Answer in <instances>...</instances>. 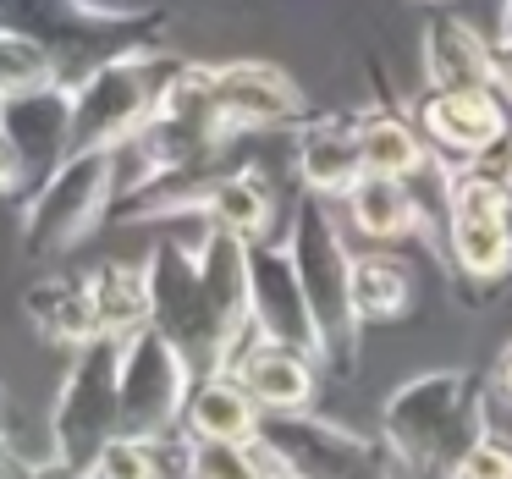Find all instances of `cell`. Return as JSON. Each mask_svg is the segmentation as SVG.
Listing matches in <instances>:
<instances>
[{"instance_id": "obj_25", "label": "cell", "mask_w": 512, "mask_h": 479, "mask_svg": "<svg viewBox=\"0 0 512 479\" xmlns=\"http://www.w3.org/2000/svg\"><path fill=\"white\" fill-rule=\"evenodd\" d=\"M61 83V67L39 39L28 34H6L0 28V100H17V94H34Z\"/></svg>"}, {"instance_id": "obj_6", "label": "cell", "mask_w": 512, "mask_h": 479, "mask_svg": "<svg viewBox=\"0 0 512 479\" xmlns=\"http://www.w3.org/2000/svg\"><path fill=\"white\" fill-rule=\"evenodd\" d=\"M193 386V364L155 331L138 325L122 336V364H116V430L138 441H166L182 424Z\"/></svg>"}, {"instance_id": "obj_10", "label": "cell", "mask_w": 512, "mask_h": 479, "mask_svg": "<svg viewBox=\"0 0 512 479\" xmlns=\"http://www.w3.org/2000/svg\"><path fill=\"white\" fill-rule=\"evenodd\" d=\"M248 325L259 342H281L320 358V331H314L309 298H303V281L287 248L248 243Z\"/></svg>"}, {"instance_id": "obj_7", "label": "cell", "mask_w": 512, "mask_h": 479, "mask_svg": "<svg viewBox=\"0 0 512 479\" xmlns=\"http://www.w3.org/2000/svg\"><path fill=\"white\" fill-rule=\"evenodd\" d=\"M144 287H149V325L188 358L193 375L226 369V347H221V331H215L210 298H204L199 259L177 243H160L144 259Z\"/></svg>"}, {"instance_id": "obj_31", "label": "cell", "mask_w": 512, "mask_h": 479, "mask_svg": "<svg viewBox=\"0 0 512 479\" xmlns=\"http://www.w3.org/2000/svg\"><path fill=\"white\" fill-rule=\"evenodd\" d=\"M496 89L512 94V39H496Z\"/></svg>"}, {"instance_id": "obj_26", "label": "cell", "mask_w": 512, "mask_h": 479, "mask_svg": "<svg viewBox=\"0 0 512 479\" xmlns=\"http://www.w3.org/2000/svg\"><path fill=\"white\" fill-rule=\"evenodd\" d=\"M182 474L188 479H259L248 441H204V435H182L177 446Z\"/></svg>"}, {"instance_id": "obj_11", "label": "cell", "mask_w": 512, "mask_h": 479, "mask_svg": "<svg viewBox=\"0 0 512 479\" xmlns=\"http://www.w3.org/2000/svg\"><path fill=\"white\" fill-rule=\"evenodd\" d=\"M0 127L23 160V177H50L72 155V83L0 100Z\"/></svg>"}, {"instance_id": "obj_34", "label": "cell", "mask_w": 512, "mask_h": 479, "mask_svg": "<svg viewBox=\"0 0 512 479\" xmlns=\"http://www.w3.org/2000/svg\"><path fill=\"white\" fill-rule=\"evenodd\" d=\"M496 391H501V397L512 402V347H507V353L496 358Z\"/></svg>"}, {"instance_id": "obj_22", "label": "cell", "mask_w": 512, "mask_h": 479, "mask_svg": "<svg viewBox=\"0 0 512 479\" xmlns=\"http://www.w3.org/2000/svg\"><path fill=\"white\" fill-rule=\"evenodd\" d=\"M347 298L358 320H402L413 309V276L391 254H358L347 265Z\"/></svg>"}, {"instance_id": "obj_8", "label": "cell", "mask_w": 512, "mask_h": 479, "mask_svg": "<svg viewBox=\"0 0 512 479\" xmlns=\"http://www.w3.org/2000/svg\"><path fill=\"white\" fill-rule=\"evenodd\" d=\"M259 435L281 452L292 479H391V457L375 441L331 419H309L303 408L259 419Z\"/></svg>"}, {"instance_id": "obj_21", "label": "cell", "mask_w": 512, "mask_h": 479, "mask_svg": "<svg viewBox=\"0 0 512 479\" xmlns=\"http://www.w3.org/2000/svg\"><path fill=\"white\" fill-rule=\"evenodd\" d=\"M446 254L463 276L496 281L512 270V226L507 215H446Z\"/></svg>"}, {"instance_id": "obj_13", "label": "cell", "mask_w": 512, "mask_h": 479, "mask_svg": "<svg viewBox=\"0 0 512 479\" xmlns=\"http://www.w3.org/2000/svg\"><path fill=\"white\" fill-rule=\"evenodd\" d=\"M512 127V111L501 105L496 89H430L419 100V133L441 155H479Z\"/></svg>"}, {"instance_id": "obj_17", "label": "cell", "mask_w": 512, "mask_h": 479, "mask_svg": "<svg viewBox=\"0 0 512 479\" xmlns=\"http://www.w3.org/2000/svg\"><path fill=\"white\" fill-rule=\"evenodd\" d=\"M259 402L243 391V380L232 369H210V375H193L188 386V408H182V424L188 435H204V441H248L259 435Z\"/></svg>"}, {"instance_id": "obj_32", "label": "cell", "mask_w": 512, "mask_h": 479, "mask_svg": "<svg viewBox=\"0 0 512 479\" xmlns=\"http://www.w3.org/2000/svg\"><path fill=\"white\" fill-rule=\"evenodd\" d=\"M28 479H83V474H72L67 463H56V457H39V463L28 468Z\"/></svg>"}, {"instance_id": "obj_29", "label": "cell", "mask_w": 512, "mask_h": 479, "mask_svg": "<svg viewBox=\"0 0 512 479\" xmlns=\"http://www.w3.org/2000/svg\"><path fill=\"white\" fill-rule=\"evenodd\" d=\"M463 166H468V171H479L485 182H496V188H507V193H512V127L496 138V144L479 149V155H468Z\"/></svg>"}, {"instance_id": "obj_3", "label": "cell", "mask_w": 512, "mask_h": 479, "mask_svg": "<svg viewBox=\"0 0 512 479\" xmlns=\"http://www.w3.org/2000/svg\"><path fill=\"white\" fill-rule=\"evenodd\" d=\"M287 254H292V270L303 281V298H309V314H314V331H320V358L336 369V375H353L358 364V314H353V298H347V254L342 232H336V215L314 199L298 204L292 215V237H287Z\"/></svg>"}, {"instance_id": "obj_4", "label": "cell", "mask_w": 512, "mask_h": 479, "mask_svg": "<svg viewBox=\"0 0 512 479\" xmlns=\"http://www.w3.org/2000/svg\"><path fill=\"white\" fill-rule=\"evenodd\" d=\"M116 188H122V149H72L23 210V254L61 259L105 221Z\"/></svg>"}, {"instance_id": "obj_30", "label": "cell", "mask_w": 512, "mask_h": 479, "mask_svg": "<svg viewBox=\"0 0 512 479\" xmlns=\"http://www.w3.org/2000/svg\"><path fill=\"white\" fill-rule=\"evenodd\" d=\"M17 188H23V160H17L12 138L0 127V193H17Z\"/></svg>"}, {"instance_id": "obj_36", "label": "cell", "mask_w": 512, "mask_h": 479, "mask_svg": "<svg viewBox=\"0 0 512 479\" xmlns=\"http://www.w3.org/2000/svg\"><path fill=\"white\" fill-rule=\"evenodd\" d=\"M501 39H512V0H501Z\"/></svg>"}, {"instance_id": "obj_15", "label": "cell", "mask_w": 512, "mask_h": 479, "mask_svg": "<svg viewBox=\"0 0 512 479\" xmlns=\"http://www.w3.org/2000/svg\"><path fill=\"white\" fill-rule=\"evenodd\" d=\"M424 78L430 89H496V45L457 17L424 23Z\"/></svg>"}, {"instance_id": "obj_19", "label": "cell", "mask_w": 512, "mask_h": 479, "mask_svg": "<svg viewBox=\"0 0 512 479\" xmlns=\"http://www.w3.org/2000/svg\"><path fill=\"white\" fill-rule=\"evenodd\" d=\"M342 199L353 210V226L369 243H402V237L424 232V210L413 199L408 177H375V171H364Z\"/></svg>"}, {"instance_id": "obj_1", "label": "cell", "mask_w": 512, "mask_h": 479, "mask_svg": "<svg viewBox=\"0 0 512 479\" xmlns=\"http://www.w3.org/2000/svg\"><path fill=\"white\" fill-rule=\"evenodd\" d=\"M380 430L391 468H408L413 479H452L457 457L490 430L485 380L474 369H430L386 397Z\"/></svg>"}, {"instance_id": "obj_16", "label": "cell", "mask_w": 512, "mask_h": 479, "mask_svg": "<svg viewBox=\"0 0 512 479\" xmlns=\"http://www.w3.org/2000/svg\"><path fill=\"white\" fill-rule=\"evenodd\" d=\"M292 171L303 177L309 193H320V199H342V193L364 177V160H358V127L309 122L298 138H292Z\"/></svg>"}, {"instance_id": "obj_20", "label": "cell", "mask_w": 512, "mask_h": 479, "mask_svg": "<svg viewBox=\"0 0 512 479\" xmlns=\"http://www.w3.org/2000/svg\"><path fill=\"white\" fill-rule=\"evenodd\" d=\"M204 221L237 232L243 243H259V237H270V226H276V193H270V182L259 177L254 166H232L210 188Z\"/></svg>"}, {"instance_id": "obj_28", "label": "cell", "mask_w": 512, "mask_h": 479, "mask_svg": "<svg viewBox=\"0 0 512 479\" xmlns=\"http://www.w3.org/2000/svg\"><path fill=\"white\" fill-rule=\"evenodd\" d=\"M452 479H512V446L496 441V435H479L463 457H457V474Z\"/></svg>"}, {"instance_id": "obj_23", "label": "cell", "mask_w": 512, "mask_h": 479, "mask_svg": "<svg viewBox=\"0 0 512 479\" xmlns=\"http://www.w3.org/2000/svg\"><path fill=\"white\" fill-rule=\"evenodd\" d=\"M89 298H94V320L105 336H127L138 325H149V287H144V265H94L89 270Z\"/></svg>"}, {"instance_id": "obj_2", "label": "cell", "mask_w": 512, "mask_h": 479, "mask_svg": "<svg viewBox=\"0 0 512 479\" xmlns=\"http://www.w3.org/2000/svg\"><path fill=\"white\" fill-rule=\"evenodd\" d=\"M182 72V56L160 45H133L89 67L72 83V149H127V138L155 116L166 83Z\"/></svg>"}, {"instance_id": "obj_12", "label": "cell", "mask_w": 512, "mask_h": 479, "mask_svg": "<svg viewBox=\"0 0 512 479\" xmlns=\"http://www.w3.org/2000/svg\"><path fill=\"white\" fill-rule=\"evenodd\" d=\"M193 259H199L204 298H210L215 331H221V347H226V369H232V358L254 342V325H248V243L226 226H210L204 243L193 248Z\"/></svg>"}, {"instance_id": "obj_5", "label": "cell", "mask_w": 512, "mask_h": 479, "mask_svg": "<svg viewBox=\"0 0 512 479\" xmlns=\"http://www.w3.org/2000/svg\"><path fill=\"white\" fill-rule=\"evenodd\" d=\"M116 364H122V336H94L72 347V369L50 408V457L72 474H89L94 452L116 435Z\"/></svg>"}, {"instance_id": "obj_27", "label": "cell", "mask_w": 512, "mask_h": 479, "mask_svg": "<svg viewBox=\"0 0 512 479\" xmlns=\"http://www.w3.org/2000/svg\"><path fill=\"white\" fill-rule=\"evenodd\" d=\"M89 474L94 479H160V452H155V441H138V435L116 430L111 441L94 452Z\"/></svg>"}, {"instance_id": "obj_9", "label": "cell", "mask_w": 512, "mask_h": 479, "mask_svg": "<svg viewBox=\"0 0 512 479\" xmlns=\"http://www.w3.org/2000/svg\"><path fill=\"white\" fill-rule=\"evenodd\" d=\"M204 89L226 133H270V127H298L309 116V94L265 61H232V67H204Z\"/></svg>"}, {"instance_id": "obj_33", "label": "cell", "mask_w": 512, "mask_h": 479, "mask_svg": "<svg viewBox=\"0 0 512 479\" xmlns=\"http://www.w3.org/2000/svg\"><path fill=\"white\" fill-rule=\"evenodd\" d=\"M28 468H34L28 457H17L12 446H0V479H28Z\"/></svg>"}, {"instance_id": "obj_35", "label": "cell", "mask_w": 512, "mask_h": 479, "mask_svg": "<svg viewBox=\"0 0 512 479\" xmlns=\"http://www.w3.org/2000/svg\"><path fill=\"white\" fill-rule=\"evenodd\" d=\"M0 446H12V402H6V386H0Z\"/></svg>"}, {"instance_id": "obj_18", "label": "cell", "mask_w": 512, "mask_h": 479, "mask_svg": "<svg viewBox=\"0 0 512 479\" xmlns=\"http://www.w3.org/2000/svg\"><path fill=\"white\" fill-rule=\"evenodd\" d=\"M23 314L50 347H83L100 336L89 298V276H45L23 292Z\"/></svg>"}, {"instance_id": "obj_14", "label": "cell", "mask_w": 512, "mask_h": 479, "mask_svg": "<svg viewBox=\"0 0 512 479\" xmlns=\"http://www.w3.org/2000/svg\"><path fill=\"white\" fill-rule=\"evenodd\" d=\"M232 375L243 380V391L259 402V413H298V408H309L314 391H320L309 353L281 347V342H259V336L232 358Z\"/></svg>"}, {"instance_id": "obj_24", "label": "cell", "mask_w": 512, "mask_h": 479, "mask_svg": "<svg viewBox=\"0 0 512 479\" xmlns=\"http://www.w3.org/2000/svg\"><path fill=\"white\" fill-rule=\"evenodd\" d=\"M358 160H364V171H375V177H413V171L430 160V144H424V133L413 122H402L397 111H380L358 127Z\"/></svg>"}]
</instances>
